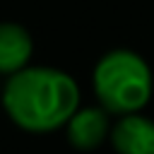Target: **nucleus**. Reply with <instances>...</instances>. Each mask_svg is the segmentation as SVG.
Returning <instances> with one entry per match:
<instances>
[{
	"instance_id": "1",
	"label": "nucleus",
	"mask_w": 154,
	"mask_h": 154,
	"mask_svg": "<svg viewBox=\"0 0 154 154\" xmlns=\"http://www.w3.org/2000/svg\"><path fill=\"white\" fill-rule=\"evenodd\" d=\"M2 106L17 128L26 132H53L65 128L79 108V87L58 67L26 65L10 75L2 89Z\"/></svg>"
},
{
	"instance_id": "2",
	"label": "nucleus",
	"mask_w": 154,
	"mask_h": 154,
	"mask_svg": "<svg viewBox=\"0 0 154 154\" xmlns=\"http://www.w3.org/2000/svg\"><path fill=\"white\" fill-rule=\"evenodd\" d=\"M91 87L103 111L113 116L142 111L154 91L149 63L132 48H113L99 58L91 72Z\"/></svg>"
},
{
	"instance_id": "3",
	"label": "nucleus",
	"mask_w": 154,
	"mask_h": 154,
	"mask_svg": "<svg viewBox=\"0 0 154 154\" xmlns=\"http://www.w3.org/2000/svg\"><path fill=\"white\" fill-rule=\"evenodd\" d=\"M108 140L116 154H154V118L142 111L118 116Z\"/></svg>"
},
{
	"instance_id": "4",
	"label": "nucleus",
	"mask_w": 154,
	"mask_h": 154,
	"mask_svg": "<svg viewBox=\"0 0 154 154\" xmlns=\"http://www.w3.org/2000/svg\"><path fill=\"white\" fill-rule=\"evenodd\" d=\"M108 111H103L101 106H84L77 108L70 120L65 123V132H67V142L79 149V152H94L99 149L111 132V120H108Z\"/></svg>"
},
{
	"instance_id": "5",
	"label": "nucleus",
	"mask_w": 154,
	"mask_h": 154,
	"mask_svg": "<svg viewBox=\"0 0 154 154\" xmlns=\"http://www.w3.org/2000/svg\"><path fill=\"white\" fill-rule=\"evenodd\" d=\"M34 41L22 24L2 22L0 24V75H14L26 67L31 58Z\"/></svg>"
}]
</instances>
